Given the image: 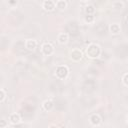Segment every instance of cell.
Here are the masks:
<instances>
[{
  "label": "cell",
  "instance_id": "obj_18",
  "mask_svg": "<svg viewBox=\"0 0 128 128\" xmlns=\"http://www.w3.org/2000/svg\"><path fill=\"white\" fill-rule=\"evenodd\" d=\"M7 126H8V123L6 122V120L2 119V120L0 121V127H1V128H5V127H7Z\"/></svg>",
  "mask_w": 128,
  "mask_h": 128
},
{
  "label": "cell",
  "instance_id": "obj_14",
  "mask_svg": "<svg viewBox=\"0 0 128 128\" xmlns=\"http://www.w3.org/2000/svg\"><path fill=\"white\" fill-rule=\"evenodd\" d=\"M85 12H86V14H88V15H93L94 12H95L94 6H93V5H87L86 8H85Z\"/></svg>",
  "mask_w": 128,
  "mask_h": 128
},
{
  "label": "cell",
  "instance_id": "obj_1",
  "mask_svg": "<svg viewBox=\"0 0 128 128\" xmlns=\"http://www.w3.org/2000/svg\"><path fill=\"white\" fill-rule=\"evenodd\" d=\"M101 48L99 45L95 44V43H91L88 45V47L86 48V56L90 59H96L98 57H100L101 55Z\"/></svg>",
  "mask_w": 128,
  "mask_h": 128
},
{
  "label": "cell",
  "instance_id": "obj_19",
  "mask_svg": "<svg viewBox=\"0 0 128 128\" xmlns=\"http://www.w3.org/2000/svg\"><path fill=\"white\" fill-rule=\"evenodd\" d=\"M81 2H86V1H88V0H80Z\"/></svg>",
  "mask_w": 128,
  "mask_h": 128
},
{
  "label": "cell",
  "instance_id": "obj_12",
  "mask_svg": "<svg viewBox=\"0 0 128 128\" xmlns=\"http://www.w3.org/2000/svg\"><path fill=\"white\" fill-rule=\"evenodd\" d=\"M66 7H67V2L65 0H58V1H56V8L58 10L62 11L64 9H66Z\"/></svg>",
  "mask_w": 128,
  "mask_h": 128
},
{
  "label": "cell",
  "instance_id": "obj_6",
  "mask_svg": "<svg viewBox=\"0 0 128 128\" xmlns=\"http://www.w3.org/2000/svg\"><path fill=\"white\" fill-rule=\"evenodd\" d=\"M89 122L92 126H100L102 123V118L99 114H92L89 118Z\"/></svg>",
  "mask_w": 128,
  "mask_h": 128
},
{
  "label": "cell",
  "instance_id": "obj_20",
  "mask_svg": "<svg viewBox=\"0 0 128 128\" xmlns=\"http://www.w3.org/2000/svg\"><path fill=\"white\" fill-rule=\"evenodd\" d=\"M126 119H127L126 121H127V124H128V116H127V118H126Z\"/></svg>",
  "mask_w": 128,
  "mask_h": 128
},
{
  "label": "cell",
  "instance_id": "obj_11",
  "mask_svg": "<svg viewBox=\"0 0 128 128\" xmlns=\"http://www.w3.org/2000/svg\"><path fill=\"white\" fill-rule=\"evenodd\" d=\"M120 25L117 24V23H113L109 26V31L112 33V34H118L120 32Z\"/></svg>",
  "mask_w": 128,
  "mask_h": 128
},
{
  "label": "cell",
  "instance_id": "obj_7",
  "mask_svg": "<svg viewBox=\"0 0 128 128\" xmlns=\"http://www.w3.org/2000/svg\"><path fill=\"white\" fill-rule=\"evenodd\" d=\"M57 41H58V43L61 44V45L66 44V43L69 41V34L66 33V32H61V33H59L58 36H57Z\"/></svg>",
  "mask_w": 128,
  "mask_h": 128
},
{
  "label": "cell",
  "instance_id": "obj_16",
  "mask_svg": "<svg viewBox=\"0 0 128 128\" xmlns=\"http://www.w3.org/2000/svg\"><path fill=\"white\" fill-rule=\"evenodd\" d=\"M5 98H6V92L3 88H1L0 89V102H3L5 100Z\"/></svg>",
  "mask_w": 128,
  "mask_h": 128
},
{
  "label": "cell",
  "instance_id": "obj_21",
  "mask_svg": "<svg viewBox=\"0 0 128 128\" xmlns=\"http://www.w3.org/2000/svg\"><path fill=\"white\" fill-rule=\"evenodd\" d=\"M127 21H128V15H127Z\"/></svg>",
  "mask_w": 128,
  "mask_h": 128
},
{
  "label": "cell",
  "instance_id": "obj_15",
  "mask_svg": "<svg viewBox=\"0 0 128 128\" xmlns=\"http://www.w3.org/2000/svg\"><path fill=\"white\" fill-rule=\"evenodd\" d=\"M84 21L86 22V23H92V22H94V16L93 15H86L85 16V19H84Z\"/></svg>",
  "mask_w": 128,
  "mask_h": 128
},
{
  "label": "cell",
  "instance_id": "obj_4",
  "mask_svg": "<svg viewBox=\"0 0 128 128\" xmlns=\"http://www.w3.org/2000/svg\"><path fill=\"white\" fill-rule=\"evenodd\" d=\"M82 57H83V53H82V51H81L80 49H78V48H75V49H73V50L70 52V58H71L72 61L78 62V61H80V60L82 59Z\"/></svg>",
  "mask_w": 128,
  "mask_h": 128
},
{
  "label": "cell",
  "instance_id": "obj_3",
  "mask_svg": "<svg viewBox=\"0 0 128 128\" xmlns=\"http://www.w3.org/2000/svg\"><path fill=\"white\" fill-rule=\"evenodd\" d=\"M40 51L41 53L44 55V56H51L52 54H54L55 52V48L54 46L49 43V42H45L41 45V48H40Z\"/></svg>",
  "mask_w": 128,
  "mask_h": 128
},
{
  "label": "cell",
  "instance_id": "obj_5",
  "mask_svg": "<svg viewBox=\"0 0 128 128\" xmlns=\"http://www.w3.org/2000/svg\"><path fill=\"white\" fill-rule=\"evenodd\" d=\"M42 8L45 11L51 12V11H53L56 8V2H54L52 0H44L42 2Z\"/></svg>",
  "mask_w": 128,
  "mask_h": 128
},
{
  "label": "cell",
  "instance_id": "obj_8",
  "mask_svg": "<svg viewBox=\"0 0 128 128\" xmlns=\"http://www.w3.org/2000/svg\"><path fill=\"white\" fill-rule=\"evenodd\" d=\"M9 121H10L13 125H18L19 123H21L22 119H21L20 114H18V113H11V114L9 115Z\"/></svg>",
  "mask_w": 128,
  "mask_h": 128
},
{
  "label": "cell",
  "instance_id": "obj_9",
  "mask_svg": "<svg viewBox=\"0 0 128 128\" xmlns=\"http://www.w3.org/2000/svg\"><path fill=\"white\" fill-rule=\"evenodd\" d=\"M37 47V41L35 39H27L25 41V48L29 51L34 50Z\"/></svg>",
  "mask_w": 128,
  "mask_h": 128
},
{
  "label": "cell",
  "instance_id": "obj_2",
  "mask_svg": "<svg viewBox=\"0 0 128 128\" xmlns=\"http://www.w3.org/2000/svg\"><path fill=\"white\" fill-rule=\"evenodd\" d=\"M68 74H69V68L66 65H59L55 69V76L60 80L66 79Z\"/></svg>",
  "mask_w": 128,
  "mask_h": 128
},
{
  "label": "cell",
  "instance_id": "obj_17",
  "mask_svg": "<svg viewBox=\"0 0 128 128\" xmlns=\"http://www.w3.org/2000/svg\"><path fill=\"white\" fill-rule=\"evenodd\" d=\"M122 83L128 87V73H125L123 76H122Z\"/></svg>",
  "mask_w": 128,
  "mask_h": 128
},
{
  "label": "cell",
  "instance_id": "obj_10",
  "mask_svg": "<svg viewBox=\"0 0 128 128\" xmlns=\"http://www.w3.org/2000/svg\"><path fill=\"white\" fill-rule=\"evenodd\" d=\"M42 107H43V109H44L45 111H51V110L54 108V103H53L52 100L47 99V100H45V101L43 102Z\"/></svg>",
  "mask_w": 128,
  "mask_h": 128
},
{
  "label": "cell",
  "instance_id": "obj_13",
  "mask_svg": "<svg viewBox=\"0 0 128 128\" xmlns=\"http://www.w3.org/2000/svg\"><path fill=\"white\" fill-rule=\"evenodd\" d=\"M112 7H113V9H115V10H121V9H123V7H124V3L121 2V1H115V2H113Z\"/></svg>",
  "mask_w": 128,
  "mask_h": 128
}]
</instances>
